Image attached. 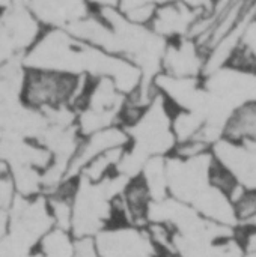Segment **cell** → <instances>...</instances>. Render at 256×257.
Masks as SVG:
<instances>
[{"instance_id": "8fae6325", "label": "cell", "mask_w": 256, "mask_h": 257, "mask_svg": "<svg viewBox=\"0 0 256 257\" xmlns=\"http://www.w3.org/2000/svg\"><path fill=\"white\" fill-rule=\"evenodd\" d=\"M225 137L235 142L256 143V101L241 105L229 119Z\"/></svg>"}, {"instance_id": "9a60e30c", "label": "cell", "mask_w": 256, "mask_h": 257, "mask_svg": "<svg viewBox=\"0 0 256 257\" xmlns=\"http://www.w3.org/2000/svg\"><path fill=\"white\" fill-rule=\"evenodd\" d=\"M17 193H15L11 170L3 161H0V208L9 209Z\"/></svg>"}, {"instance_id": "30bf717a", "label": "cell", "mask_w": 256, "mask_h": 257, "mask_svg": "<svg viewBox=\"0 0 256 257\" xmlns=\"http://www.w3.org/2000/svg\"><path fill=\"white\" fill-rule=\"evenodd\" d=\"M27 6L44 29H68L92 9L86 0H27Z\"/></svg>"}, {"instance_id": "6da1fadb", "label": "cell", "mask_w": 256, "mask_h": 257, "mask_svg": "<svg viewBox=\"0 0 256 257\" xmlns=\"http://www.w3.org/2000/svg\"><path fill=\"white\" fill-rule=\"evenodd\" d=\"M91 78L54 71L26 69L21 81V102L44 116L59 111H77L81 105Z\"/></svg>"}, {"instance_id": "4fadbf2b", "label": "cell", "mask_w": 256, "mask_h": 257, "mask_svg": "<svg viewBox=\"0 0 256 257\" xmlns=\"http://www.w3.org/2000/svg\"><path fill=\"white\" fill-rule=\"evenodd\" d=\"M205 117L198 111L174 110L172 111V133L178 143H184L199 137Z\"/></svg>"}, {"instance_id": "52a82bcc", "label": "cell", "mask_w": 256, "mask_h": 257, "mask_svg": "<svg viewBox=\"0 0 256 257\" xmlns=\"http://www.w3.org/2000/svg\"><path fill=\"white\" fill-rule=\"evenodd\" d=\"M205 14L207 12L181 0L160 3L157 5L149 29L166 42L189 38L195 23Z\"/></svg>"}, {"instance_id": "8992f818", "label": "cell", "mask_w": 256, "mask_h": 257, "mask_svg": "<svg viewBox=\"0 0 256 257\" xmlns=\"http://www.w3.org/2000/svg\"><path fill=\"white\" fill-rule=\"evenodd\" d=\"M217 166L225 169L247 190H256V143L235 142L226 137L211 146Z\"/></svg>"}, {"instance_id": "5bb4252c", "label": "cell", "mask_w": 256, "mask_h": 257, "mask_svg": "<svg viewBox=\"0 0 256 257\" xmlns=\"http://www.w3.org/2000/svg\"><path fill=\"white\" fill-rule=\"evenodd\" d=\"M115 8L130 23L149 27L157 9V3L154 0H118Z\"/></svg>"}, {"instance_id": "5b68a950", "label": "cell", "mask_w": 256, "mask_h": 257, "mask_svg": "<svg viewBox=\"0 0 256 257\" xmlns=\"http://www.w3.org/2000/svg\"><path fill=\"white\" fill-rule=\"evenodd\" d=\"M44 27L27 5H9L0 11V69L27 54Z\"/></svg>"}, {"instance_id": "7c38bea8", "label": "cell", "mask_w": 256, "mask_h": 257, "mask_svg": "<svg viewBox=\"0 0 256 257\" xmlns=\"http://www.w3.org/2000/svg\"><path fill=\"white\" fill-rule=\"evenodd\" d=\"M75 238L71 232L53 227L47 232L36 245L41 257H74Z\"/></svg>"}, {"instance_id": "7a4b0ae2", "label": "cell", "mask_w": 256, "mask_h": 257, "mask_svg": "<svg viewBox=\"0 0 256 257\" xmlns=\"http://www.w3.org/2000/svg\"><path fill=\"white\" fill-rule=\"evenodd\" d=\"M94 48L65 29H44L24 56V66L88 77Z\"/></svg>"}, {"instance_id": "e0dca14e", "label": "cell", "mask_w": 256, "mask_h": 257, "mask_svg": "<svg viewBox=\"0 0 256 257\" xmlns=\"http://www.w3.org/2000/svg\"><path fill=\"white\" fill-rule=\"evenodd\" d=\"M9 224H11V217H9V209L0 208V241H3L9 232Z\"/></svg>"}, {"instance_id": "3957f363", "label": "cell", "mask_w": 256, "mask_h": 257, "mask_svg": "<svg viewBox=\"0 0 256 257\" xmlns=\"http://www.w3.org/2000/svg\"><path fill=\"white\" fill-rule=\"evenodd\" d=\"M172 111L174 108L157 92L143 114L127 128L130 145L148 158L170 155L177 146L172 133Z\"/></svg>"}, {"instance_id": "9c48e42d", "label": "cell", "mask_w": 256, "mask_h": 257, "mask_svg": "<svg viewBox=\"0 0 256 257\" xmlns=\"http://www.w3.org/2000/svg\"><path fill=\"white\" fill-rule=\"evenodd\" d=\"M130 146V136L125 126L122 125H112L107 128H103L100 131H95L89 136L81 137L78 149L72 158V163L69 166V178L77 179L81 167L92 158L116 151V149H125Z\"/></svg>"}, {"instance_id": "2e32d148", "label": "cell", "mask_w": 256, "mask_h": 257, "mask_svg": "<svg viewBox=\"0 0 256 257\" xmlns=\"http://www.w3.org/2000/svg\"><path fill=\"white\" fill-rule=\"evenodd\" d=\"M74 257H101L95 238H75Z\"/></svg>"}, {"instance_id": "ba28073f", "label": "cell", "mask_w": 256, "mask_h": 257, "mask_svg": "<svg viewBox=\"0 0 256 257\" xmlns=\"http://www.w3.org/2000/svg\"><path fill=\"white\" fill-rule=\"evenodd\" d=\"M205 68V51L192 38H181L166 44L161 72L172 77L201 78Z\"/></svg>"}, {"instance_id": "ac0fdd59", "label": "cell", "mask_w": 256, "mask_h": 257, "mask_svg": "<svg viewBox=\"0 0 256 257\" xmlns=\"http://www.w3.org/2000/svg\"><path fill=\"white\" fill-rule=\"evenodd\" d=\"M89 8L92 11H100V9H104V8H113L116 6V2L118 0H86Z\"/></svg>"}, {"instance_id": "277c9868", "label": "cell", "mask_w": 256, "mask_h": 257, "mask_svg": "<svg viewBox=\"0 0 256 257\" xmlns=\"http://www.w3.org/2000/svg\"><path fill=\"white\" fill-rule=\"evenodd\" d=\"M113 196L104 182L91 184L77 179L72 200V224L74 238H95L104 229L113 224Z\"/></svg>"}]
</instances>
